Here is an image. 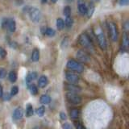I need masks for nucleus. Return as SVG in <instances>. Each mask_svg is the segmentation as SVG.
<instances>
[{
    "mask_svg": "<svg viewBox=\"0 0 129 129\" xmlns=\"http://www.w3.org/2000/svg\"><path fill=\"white\" fill-rule=\"evenodd\" d=\"M78 42L84 48H86V49L90 50V51L94 49V44H93L92 39L90 37V36L86 33H85V32H83V33H82L79 36Z\"/></svg>",
    "mask_w": 129,
    "mask_h": 129,
    "instance_id": "f257e3e1",
    "label": "nucleus"
},
{
    "mask_svg": "<svg viewBox=\"0 0 129 129\" xmlns=\"http://www.w3.org/2000/svg\"><path fill=\"white\" fill-rule=\"evenodd\" d=\"M27 14L29 15V18L33 23H38L42 19V13L40 10L35 7H31L27 8Z\"/></svg>",
    "mask_w": 129,
    "mask_h": 129,
    "instance_id": "f03ea898",
    "label": "nucleus"
},
{
    "mask_svg": "<svg viewBox=\"0 0 129 129\" xmlns=\"http://www.w3.org/2000/svg\"><path fill=\"white\" fill-rule=\"evenodd\" d=\"M107 27H108V31H109V36L110 38L113 42H116L118 40L119 37V32H118V28H117L116 23L109 21L107 23Z\"/></svg>",
    "mask_w": 129,
    "mask_h": 129,
    "instance_id": "7ed1b4c3",
    "label": "nucleus"
},
{
    "mask_svg": "<svg viewBox=\"0 0 129 129\" xmlns=\"http://www.w3.org/2000/svg\"><path fill=\"white\" fill-rule=\"evenodd\" d=\"M66 66L69 70L77 72V73H82L84 70V67H83L82 64L80 62L77 61V60H69V61L67 62Z\"/></svg>",
    "mask_w": 129,
    "mask_h": 129,
    "instance_id": "20e7f679",
    "label": "nucleus"
},
{
    "mask_svg": "<svg viewBox=\"0 0 129 129\" xmlns=\"http://www.w3.org/2000/svg\"><path fill=\"white\" fill-rule=\"evenodd\" d=\"M96 40L98 41L99 46L102 50H106L107 47V40L105 37L104 33L102 31H99L98 33L96 34Z\"/></svg>",
    "mask_w": 129,
    "mask_h": 129,
    "instance_id": "39448f33",
    "label": "nucleus"
},
{
    "mask_svg": "<svg viewBox=\"0 0 129 129\" xmlns=\"http://www.w3.org/2000/svg\"><path fill=\"white\" fill-rule=\"evenodd\" d=\"M66 99H67L68 102L71 104L78 105V104H80L81 103H82V98H81L78 94L67 92L66 94Z\"/></svg>",
    "mask_w": 129,
    "mask_h": 129,
    "instance_id": "423d86ee",
    "label": "nucleus"
},
{
    "mask_svg": "<svg viewBox=\"0 0 129 129\" xmlns=\"http://www.w3.org/2000/svg\"><path fill=\"white\" fill-rule=\"evenodd\" d=\"M76 58L78 60V62L82 63H88L90 60L89 54L83 50H78L76 52Z\"/></svg>",
    "mask_w": 129,
    "mask_h": 129,
    "instance_id": "0eeeda50",
    "label": "nucleus"
},
{
    "mask_svg": "<svg viewBox=\"0 0 129 129\" xmlns=\"http://www.w3.org/2000/svg\"><path fill=\"white\" fill-rule=\"evenodd\" d=\"M3 26L6 27L10 32H15L16 29V23L15 21V19L12 18L4 19V21L3 23Z\"/></svg>",
    "mask_w": 129,
    "mask_h": 129,
    "instance_id": "6e6552de",
    "label": "nucleus"
},
{
    "mask_svg": "<svg viewBox=\"0 0 129 129\" xmlns=\"http://www.w3.org/2000/svg\"><path fill=\"white\" fill-rule=\"evenodd\" d=\"M66 79L67 82L70 84H77L78 83L80 78L78 74H74V73L72 72H66Z\"/></svg>",
    "mask_w": 129,
    "mask_h": 129,
    "instance_id": "1a4fd4ad",
    "label": "nucleus"
},
{
    "mask_svg": "<svg viewBox=\"0 0 129 129\" xmlns=\"http://www.w3.org/2000/svg\"><path fill=\"white\" fill-rule=\"evenodd\" d=\"M64 89L67 90L69 93H74V94H78V93L81 92L82 89H81L78 86H76L74 84H66L64 86Z\"/></svg>",
    "mask_w": 129,
    "mask_h": 129,
    "instance_id": "9d476101",
    "label": "nucleus"
},
{
    "mask_svg": "<svg viewBox=\"0 0 129 129\" xmlns=\"http://www.w3.org/2000/svg\"><path fill=\"white\" fill-rule=\"evenodd\" d=\"M88 7L86 6V3H85L83 0H78V11L80 12L81 15H86L87 14V10H88Z\"/></svg>",
    "mask_w": 129,
    "mask_h": 129,
    "instance_id": "9b49d317",
    "label": "nucleus"
},
{
    "mask_svg": "<svg viewBox=\"0 0 129 129\" xmlns=\"http://www.w3.org/2000/svg\"><path fill=\"white\" fill-rule=\"evenodd\" d=\"M23 110L21 107H17L14 111L13 113V119L15 120H19L23 117Z\"/></svg>",
    "mask_w": 129,
    "mask_h": 129,
    "instance_id": "f8f14e48",
    "label": "nucleus"
},
{
    "mask_svg": "<svg viewBox=\"0 0 129 129\" xmlns=\"http://www.w3.org/2000/svg\"><path fill=\"white\" fill-rule=\"evenodd\" d=\"M48 78L46 76H41L38 80V85L39 87L44 88L48 85Z\"/></svg>",
    "mask_w": 129,
    "mask_h": 129,
    "instance_id": "ddd939ff",
    "label": "nucleus"
},
{
    "mask_svg": "<svg viewBox=\"0 0 129 129\" xmlns=\"http://www.w3.org/2000/svg\"><path fill=\"white\" fill-rule=\"evenodd\" d=\"M128 44H129V39H128L127 32H124V34L123 36V40H122V47L124 48V50L127 49Z\"/></svg>",
    "mask_w": 129,
    "mask_h": 129,
    "instance_id": "4468645a",
    "label": "nucleus"
},
{
    "mask_svg": "<svg viewBox=\"0 0 129 129\" xmlns=\"http://www.w3.org/2000/svg\"><path fill=\"white\" fill-rule=\"evenodd\" d=\"M39 60H40V51L37 48H35L31 53V60L34 62H36Z\"/></svg>",
    "mask_w": 129,
    "mask_h": 129,
    "instance_id": "2eb2a0df",
    "label": "nucleus"
},
{
    "mask_svg": "<svg viewBox=\"0 0 129 129\" xmlns=\"http://www.w3.org/2000/svg\"><path fill=\"white\" fill-rule=\"evenodd\" d=\"M70 117H71L73 119H78V117H79V115H80L79 109H78V108H73L72 110L70 111Z\"/></svg>",
    "mask_w": 129,
    "mask_h": 129,
    "instance_id": "dca6fc26",
    "label": "nucleus"
},
{
    "mask_svg": "<svg viewBox=\"0 0 129 129\" xmlns=\"http://www.w3.org/2000/svg\"><path fill=\"white\" fill-rule=\"evenodd\" d=\"M36 78H37V73H36V72H31V73H29L28 75H27V78H26L27 83L29 84L30 82L33 81Z\"/></svg>",
    "mask_w": 129,
    "mask_h": 129,
    "instance_id": "f3484780",
    "label": "nucleus"
},
{
    "mask_svg": "<svg viewBox=\"0 0 129 129\" xmlns=\"http://www.w3.org/2000/svg\"><path fill=\"white\" fill-rule=\"evenodd\" d=\"M56 25L58 30H62L64 27V22L61 18H58L56 21Z\"/></svg>",
    "mask_w": 129,
    "mask_h": 129,
    "instance_id": "a211bd4d",
    "label": "nucleus"
},
{
    "mask_svg": "<svg viewBox=\"0 0 129 129\" xmlns=\"http://www.w3.org/2000/svg\"><path fill=\"white\" fill-rule=\"evenodd\" d=\"M40 103L42 104H48L50 102H51V98L48 95H46V94H44L40 97Z\"/></svg>",
    "mask_w": 129,
    "mask_h": 129,
    "instance_id": "6ab92c4d",
    "label": "nucleus"
},
{
    "mask_svg": "<svg viewBox=\"0 0 129 129\" xmlns=\"http://www.w3.org/2000/svg\"><path fill=\"white\" fill-rule=\"evenodd\" d=\"M8 78H9V80L11 82H12V83L15 82L16 80H17V74H16V73L15 71H11V72H10Z\"/></svg>",
    "mask_w": 129,
    "mask_h": 129,
    "instance_id": "aec40b11",
    "label": "nucleus"
},
{
    "mask_svg": "<svg viewBox=\"0 0 129 129\" xmlns=\"http://www.w3.org/2000/svg\"><path fill=\"white\" fill-rule=\"evenodd\" d=\"M44 33H45L46 36H49V37H52V36H54L56 32L54 31V29H52L51 27H47L45 31H44Z\"/></svg>",
    "mask_w": 129,
    "mask_h": 129,
    "instance_id": "412c9836",
    "label": "nucleus"
},
{
    "mask_svg": "<svg viewBox=\"0 0 129 129\" xmlns=\"http://www.w3.org/2000/svg\"><path fill=\"white\" fill-rule=\"evenodd\" d=\"M64 26H66L67 27H71L73 25V19L71 18V16H69V17H66V19H64Z\"/></svg>",
    "mask_w": 129,
    "mask_h": 129,
    "instance_id": "4be33fe9",
    "label": "nucleus"
},
{
    "mask_svg": "<svg viewBox=\"0 0 129 129\" xmlns=\"http://www.w3.org/2000/svg\"><path fill=\"white\" fill-rule=\"evenodd\" d=\"M63 14L66 17L71 16V8H70V7H69V6L64 7V8L63 9Z\"/></svg>",
    "mask_w": 129,
    "mask_h": 129,
    "instance_id": "5701e85b",
    "label": "nucleus"
},
{
    "mask_svg": "<svg viewBox=\"0 0 129 129\" xmlns=\"http://www.w3.org/2000/svg\"><path fill=\"white\" fill-rule=\"evenodd\" d=\"M89 7H87L88 8V10H87V15H88V18H90L93 15V12H94V4H93L92 3H90V6Z\"/></svg>",
    "mask_w": 129,
    "mask_h": 129,
    "instance_id": "b1692460",
    "label": "nucleus"
},
{
    "mask_svg": "<svg viewBox=\"0 0 129 129\" xmlns=\"http://www.w3.org/2000/svg\"><path fill=\"white\" fill-rule=\"evenodd\" d=\"M29 90L31 91V94L32 95H36V94H37V93H38V89L37 87H36L34 84H31L29 86Z\"/></svg>",
    "mask_w": 129,
    "mask_h": 129,
    "instance_id": "393cba45",
    "label": "nucleus"
},
{
    "mask_svg": "<svg viewBox=\"0 0 129 129\" xmlns=\"http://www.w3.org/2000/svg\"><path fill=\"white\" fill-rule=\"evenodd\" d=\"M33 113H34V111H33V107H32L31 105L29 104V105L27 106V109H26V115H27V117L31 116L32 115H33Z\"/></svg>",
    "mask_w": 129,
    "mask_h": 129,
    "instance_id": "a878e982",
    "label": "nucleus"
},
{
    "mask_svg": "<svg viewBox=\"0 0 129 129\" xmlns=\"http://www.w3.org/2000/svg\"><path fill=\"white\" fill-rule=\"evenodd\" d=\"M44 112H45V108H44V106L40 107L39 108H37V110H36V114L40 117L44 115Z\"/></svg>",
    "mask_w": 129,
    "mask_h": 129,
    "instance_id": "bb28decb",
    "label": "nucleus"
},
{
    "mask_svg": "<svg viewBox=\"0 0 129 129\" xmlns=\"http://www.w3.org/2000/svg\"><path fill=\"white\" fill-rule=\"evenodd\" d=\"M18 92H19V89L17 86H13L11 88V96H15L18 94Z\"/></svg>",
    "mask_w": 129,
    "mask_h": 129,
    "instance_id": "cd10ccee",
    "label": "nucleus"
},
{
    "mask_svg": "<svg viewBox=\"0 0 129 129\" xmlns=\"http://www.w3.org/2000/svg\"><path fill=\"white\" fill-rule=\"evenodd\" d=\"M7 56V52L3 48L0 47V57L1 58H5Z\"/></svg>",
    "mask_w": 129,
    "mask_h": 129,
    "instance_id": "c85d7f7f",
    "label": "nucleus"
},
{
    "mask_svg": "<svg viewBox=\"0 0 129 129\" xmlns=\"http://www.w3.org/2000/svg\"><path fill=\"white\" fill-rule=\"evenodd\" d=\"M74 126L77 129H85L83 125L80 122H78V121H76V122H74Z\"/></svg>",
    "mask_w": 129,
    "mask_h": 129,
    "instance_id": "c756f323",
    "label": "nucleus"
},
{
    "mask_svg": "<svg viewBox=\"0 0 129 129\" xmlns=\"http://www.w3.org/2000/svg\"><path fill=\"white\" fill-rule=\"evenodd\" d=\"M62 127L63 129H73L72 126L69 123H64L62 124Z\"/></svg>",
    "mask_w": 129,
    "mask_h": 129,
    "instance_id": "7c9ffc66",
    "label": "nucleus"
},
{
    "mask_svg": "<svg viewBox=\"0 0 129 129\" xmlns=\"http://www.w3.org/2000/svg\"><path fill=\"white\" fill-rule=\"evenodd\" d=\"M129 3V0H119V5L120 6H127Z\"/></svg>",
    "mask_w": 129,
    "mask_h": 129,
    "instance_id": "2f4dec72",
    "label": "nucleus"
},
{
    "mask_svg": "<svg viewBox=\"0 0 129 129\" xmlns=\"http://www.w3.org/2000/svg\"><path fill=\"white\" fill-rule=\"evenodd\" d=\"M6 76V70L4 69H0V78H3Z\"/></svg>",
    "mask_w": 129,
    "mask_h": 129,
    "instance_id": "473e14b6",
    "label": "nucleus"
},
{
    "mask_svg": "<svg viewBox=\"0 0 129 129\" xmlns=\"http://www.w3.org/2000/svg\"><path fill=\"white\" fill-rule=\"evenodd\" d=\"M128 21H126L124 23V24H123V27H124V32H127V31H128Z\"/></svg>",
    "mask_w": 129,
    "mask_h": 129,
    "instance_id": "72a5a7b5",
    "label": "nucleus"
},
{
    "mask_svg": "<svg viewBox=\"0 0 129 129\" xmlns=\"http://www.w3.org/2000/svg\"><path fill=\"white\" fill-rule=\"evenodd\" d=\"M60 119H61L62 120H66V114L64 113H60Z\"/></svg>",
    "mask_w": 129,
    "mask_h": 129,
    "instance_id": "f704fd0d",
    "label": "nucleus"
},
{
    "mask_svg": "<svg viewBox=\"0 0 129 129\" xmlns=\"http://www.w3.org/2000/svg\"><path fill=\"white\" fill-rule=\"evenodd\" d=\"M3 95V89L2 86H0V99L2 98Z\"/></svg>",
    "mask_w": 129,
    "mask_h": 129,
    "instance_id": "c9c22d12",
    "label": "nucleus"
},
{
    "mask_svg": "<svg viewBox=\"0 0 129 129\" xmlns=\"http://www.w3.org/2000/svg\"><path fill=\"white\" fill-rule=\"evenodd\" d=\"M9 99H10V96L8 94H6L4 96V100H9Z\"/></svg>",
    "mask_w": 129,
    "mask_h": 129,
    "instance_id": "e433bc0d",
    "label": "nucleus"
},
{
    "mask_svg": "<svg viewBox=\"0 0 129 129\" xmlns=\"http://www.w3.org/2000/svg\"><path fill=\"white\" fill-rule=\"evenodd\" d=\"M47 1H48V0H41V3H46Z\"/></svg>",
    "mask_w": 129,
    "mask_h": 129,
    "instance_id": "4c0bfd02",
    "label": "nucleus"
},
{
    "mask_svg": "<svg viewBox=\"0 0 129 129\" xmlns=\"http://www.w3.org/2000/svg\"><path fill=\"white\" fill-rule=\"evenodd\" d=\"M51 2H52V3H55L57 2V0H51Z\"/></svg>",
    "mask_w": 129,
    "mask_h": 129,
    "instance_id": "58836bf2",
    "label": "nucleus"
},
{
    "mask_svg": "<svg viewBox=\"0 0 129 129\" xmlns=\"http://www.w3.org/2000/svg\"><path fill=\"white\" fill-rule=\"evenodd\" d=\"M96 1H99V0H96Z\"/></svg>",
    "mask_w": 129,
    "mask_h": 129,
    "instance_id": "ea45409f",
    "label": "nucleus"
}]
</instances>
